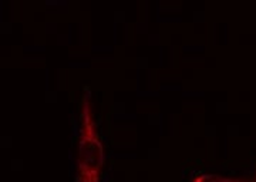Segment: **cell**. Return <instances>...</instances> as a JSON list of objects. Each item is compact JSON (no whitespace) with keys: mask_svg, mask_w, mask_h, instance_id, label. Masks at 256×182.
<instances>
[{"mask_svg":"<svg viewBox=\"0 0 256 182\" xmlns=\"http://www.w3.org/2000/svg\"><path fill=\"white\" fill-rule=\"evenodd\" d=\"M195 182H229V180H225L220 175H215V174H206V175H202Z\"/></svg>","mask_w":256,"mask_h":182,"instance_id":"6da1fadb","label":"cell"}]
</instances>
